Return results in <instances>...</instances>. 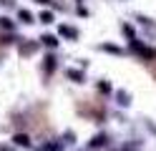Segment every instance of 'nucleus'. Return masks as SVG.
<instances>
[{
	"mask_svg": "<svg viewBox=\"0 0 156 151\" xmlns=\"http://www.w3.org/2000/svg\"><path fill=\"white\" fill-rule=\"evenodd\" d=\"M133 50H136V53H141V56H146V58H156V50L154 48H146L141 43H133Z\"/></svg>",
	"mask_w": 156,
	"mask_h": 151,
	"instance_id": "1",
	"label": "nucleus"
},
{
	"mask_svg": "<svg viewBox=\"0 0 156 151\" xmlns=\"http://www.w3.org/2000/svg\"><path fill=\"white\" fill-rule=\"evenodd\" d=\"M15 144H18V146H30V138H28L25 134H18V136H15Z\"/></svg>",
	"mask_w": 156,
	"mask_h": 151,
	"instance_id": "2",
	"label": "nucleus"
},
{
	"mask_svg": "<svg viewBox=\"0 0 156 151\" xmlns=\"http://www.w3.org/2000/svg\"><path fill=\"white\" fill-rule=\"evenodd\" d=\"M61 35H66V38H76L78 33H76L73 28H68V25H61Z\"/></svg>",
	"mask_w": 156,
	"mask_h": 151,
	"instance_id": "3",
	"label": "nucleus"
},
{
	"mask_svg": "<svg viewBox=\"0 0 156 151\" xmlns=\"http://www.w3.org/2000/svg\"><path fill=\"white\" fill-rule=\"evenodd\" d=\"M53 68H55V58H53V56H48V58H45V70L51 73Z\"/></svg>",
	"mask_w": 156,
	"mask_h": 151,
	"instance_id": "4",
	"label": "nucleus"
},
{
	"mask_svg": "<svg viewBox=\"0 0 156 151\" xmlns=\"http://www.w3.org/2000/svg\"><path fill=\"white\" fill-rule=\"evenodd\" d=\"M43 40H45V45H51V48H53V45H55V43H58V40H55V38H53V35H45V38H43Z\"/></svg>",
	"mask_w": 156,
	"mask_h": 151,
	"instance_id": "5",
	"label": "nucleus"
},
{
	"mask_svg": "<svg viewBox=\"0 0 156 151\" xmlns=\"http://www.w3.org/2000/svg\"><path fill=\"white\" fill-rule=\"evenodd\" d=\"M20 20H25V23H30V13H28V10H20Z\"/></svg>",
	"mask_w": 156,
	"mask_h": 151,
	"instance_id": "6",
	"label": "nucleus"
},
{
	"mask_svg": "<svg viewBox=\"0 0 156 151\" xmlns=\"http://www.w3.org/2000/svg\"><path fill=\"white\" fill-rule=\"evenodd\" d=\"M101 144H106V136H96L93 138V146H101Z\"/></svg>",
	"mask_w": 156,
	"mask_h": 151,
	"instance_id": "7",
	"label": "nucleus"
},
{
	"mask_svg": "<svg viewBox=\"0 0 156 151\" xmlns=\"http://www.w3.org/2000/svg\"><path fill=\"white\" fill-rule=\"evenodd\" d=\"M0 25H3V28H13V23L8 18H0Z\"/></svg>",
	"mask_w": 156,
	"mask_h": 151,
	"instance_id": "8",
	"label": "nucleus"
},
{
	"mask_svg": "<svg viewBox=\"0 0 156 151\" xmlns=\"http://www.w3.org/2000/svg\"><path fill=\"white\" fill-rule=\"evenodd\" d=\"M68 76H71V78H76V81H81V78H83L81 73H78V70H68Z\"/></svg>",
	"mask_w": 156,
	"mask_h": 151,
	"instance_id": "9",
	"label": "nucleus"
},
{
	"mask_svg": "<svg viewBox=\"0 0 156 151\" xmlns=\"http://www.w3.org/2000/svg\"><path fill=\"white\" fill-rule=\"evenodd\" d=\"M41 20H43V23H51L53 15H51V13H43V15H41Z\"/></svg>",
	"mask_w": 156,
	"mask_h": 151,
	"instance_id": "10",
	"label": "nucleus"
},
{
	"mask_svg": "<svg viewBox=\"0 0 156 151\" xmlns=\"http://www.w3.org/2000/svg\"><path fill=\"white\" fill-rule=\"evenodd\" d=\"M38 3H48V0H38Z\"/></svg>",
	"mask_w": 156,
	"mask_h": 151,
	"instance_id": "11",
	"label": "nucleus"
}]
</instances>
